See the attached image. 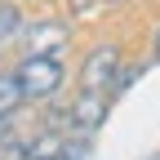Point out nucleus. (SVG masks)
Listing matches in <instances>:
<instances>
[{"label":"nucleus","mask_w":160,"mask_h":160,"mask_svg":"<svg viewBox=\"0 0 160 160\" xmlns=\"http://www.w3.org/2000/svg\"><path fill=\"white\" fill-rule=\"evenodd\" d=\"M138 76H142V67H120V71H116V80H111V98H116V93H125Z\"/></svg>","instance_id":"7"},{"label":"nucleus","mask_w":160,"mask_h":160,"mask_svg":"<svg viewBox=\"0 0 160 160\" xmlns=\"http://www.w3.org/2000/svg\"><path fill=\"white\" fill-rule=\"evenodd\" d=\"M13 71H18V80H22L27 102H45V98H53L58 89H62V80H67L58 53H27Z\"/></svg>","instance_id":"1"},{"label":"nucleus","mask_w":160,"mask_h":160,"mask_svg":"<svg viewBox=\"0 0 160 160\" xmlns=\"http://www.w3.org/2000/svg\"><path fill=\"white\" fill-rule=\"evenodd\" d=\"M98 5H116V0H98Z\"/></svg>","instance_id":"11"},{"label":"nucleus","mask_w":160,"mask_h":160,"mask_svg":"<svg viewBox=\"0 0 160 160\" xmlns=\"http://www.w3.org/2000/svg\"><path fill=\"white\" fill-rule=\"evenodd\" d=\"M116 71H120V49H116V45H98V49L85 58V67H80V89H102V93H111Z\"/></svg>","instance_id":"2"},{"label":"nucleus","mask_w":160,"mask_h":160,"mask_svg":"<svg viewBox=\"0 0 160 160\" xmlns=\"http://www.w3.org/2000/svg\"><path fill=\"white\" fill-rule=\"evenodd\" d=\"M22 156H27V147L13 133H0V160H22Z\"/></svg>","instance_id":"6"},{"label":"nucleus","mask_w":160,"mask_h":160,"mask_svg":"<svg viewBox=\"0 0 160 160\" xmlns=\"http://www.w3.org/2000/svg\"><path fill=\"white\" fill-rule=\"evenodd\" d=\"M156 58H160V31H156Z\"/></svg>","instance_id":"10"},{"label":"nucleus","mask_w":160,"mask_h":160,"mask_svg":"<svg viewBox=\"0 0 160 160\" xmlns=\"http://www.w3.org/2000/svg\"><path fill=\"white\" fill-rule=\"evenodd\" d=\"M107 102H111V93H102V89H80V98L71 102V129H76V133L102 129V125H107Z\"/></svg>","instance_id":"3"},{"label":"nucleus","mask_w":160,"mask_h":160,"mask_svg":"<svg viewBox=\"0 0 160 160\" xmlns=\"http://www.w3.org/2000/svg\"><path fill=\"white\" fill-rule=\"evenodd\" d=\"M22 102H27V93H22L18 71H0V116H13Z\"/></svg>","instance_id":"5"},{"label":"nucleus","mask_w":160,"mask_h":160,"mask_svg":"<svg viewBox=\"0 0 160 160\" xmlns=\"http://www.w3.org/2000/svg\"><path fill=\"white\" fill-rule=\"evenodd\" d=\"M18 31V9L13 5H0V40H9Z\"/></svg>","instance_id":"8"},{"label":"nucleus","mask_w":160,"mask_h":160,"mask_svg":"<svg viewBox=\"0 0 160 160\" xmlns=\"http://www.w3.org/2000/svg\"><path fill=\"white\" fill-rule=\"evenodd\" d=\"M67 45V22H31L27 27V53H58Z\"/></svg>","instance_id":"4"},{"label":"nucleus","mask_w":160,"mask_h":160,"mask_svg":"<svg viewBox=\"0 0 160 160\" xmlns=\"http://www.w3.org/2000/svg\"><path fill=\"white\" fill-rule=\"evenodd\" d=\"M67 9H71V13H93L98 0H67Z\"/></svg>","instance_id":"9"}]
</instances>
